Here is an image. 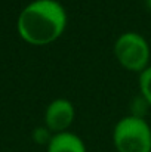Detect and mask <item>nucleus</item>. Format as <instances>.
I'll return each instance as SVG.
<instances>
[{"label":"nucleus","instance_id":"8","mask_svg":"<svg viewBox=\"0 0 151 152\" xmlns=\"http://www.w3.org/2000/svg\"><path fill=\"white\" fill-rule=\"evenodd\" d=\"M145 4H147V7H148V10L151 12V0H145Z\"/></svg>","mask_w":151,"mask_h":152},{"label":"nucleus","instance_id":"6","mask_svg":"<svg viewBox=\"0 0 151 152\" xmlns=\"http://www.w3.org/2000/svg\"><path fill=\"white\" fill-rule=\"evenodd\" d=\"M138 84H139V92H141V96L147 101V103L151 106V65L139 74V78H138Z\"/></svg>","mask_w":151,"mask_h":152},{"label":"nucleus","instance_id":"4","mask_svg":"<svg viewBox=\"0 0 151 152\" xmlns=\"http://www.w3.org/2000/svg\"><path fill=\"white\" fill-rule=\"evenodd\" d=\"M76 118L74 105L65 98H56L45 111V126L53 134L68 132Z\"/></svg>","mask_w":151,"mask_h":152},{"label":"nucleus","instance_id":"1","mask_svg":"<svg viewBox=\"0 0 151 152\" xmlns=\"http://www.w3.org/2000/svg\"><path fill=\"white\" fill-rule=\"evenodd\" d=\"M68 15L58 0H33L19 13L16 30L19 37L33 46L55 43L65 33Z\"/></svg>","mask_w":151,"mask_h":152},{"label":"nucleus","instance_id":"7","mask_svg":"<svg viewBox=\"0 0 151 152\" xmlns=\"http://www.w3.org/2000/svg\"><path fill=\"white\" fill-rule=\"evenodd\" d=\"M52 132L45 126V127H37L34 132H33V139L34 142H37L39 145H49L50 139H52Z\"/></svg>","mask_w":151,"mask_h":152},{"label":"nucleus","instance_id":"3","mask_svg":"<svg viewBox=\"0 0 151 152\" xmlns=\"http://www.w3.org/2000/svg\"><path fill=\"white\" fill-rule=\"evenodd\" d=\"M113 52L117 62L127 71L141 74L150 66V45L139 33L126 31L120 34L114 42Z\"/></svg>","mask_w":151,"mask_h":152},{"label":"nucleus","instance_id":"5","mask_svg":"<svg viewBox=\"0 0 151 152\" xmlns=\"http://www.w3.org/2000/svg\"><path fill=\"white\" fill-rule=\"evenodd\" d=\"M46 148L48 152H88L83 139L70 130L53 134Z\"/></svg>","mask_w":151,"mask_h":152},{"label":"nucleus","instance_id":"2","mask_svg":"<svg viewBox=\"0 0 151 152\" xmlns=\"http://www.w3.org/2000/svg\"><path fill=\"white\" fill-rule=\"evenodd\" d=\"M113 145L117 152H151V127L136 115L120 118L113 130Z\"/></svg>","mask_w":151,"mask_h":152}]
</instances>
